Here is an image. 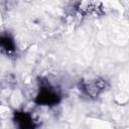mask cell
Wrapping results in <instances>:
<instances>
[{
    "instance_id": "7a4b0ae2",
    "label": "cell",
    "mask_w": 129,
    "mask_h": 129,
    "mask_svg": "<svg viewBox=\"0 0 129 129\" xmlns=\"http://www.w3.org/2000/svg\"><path fill=\"white\" fill-rule=\"evenodd\" d=\"M107 88V81L103 79H95L84 81L81 83L82 91L90 98L98 97L102 92H104Z\"/></svg>"
},
{
    "instance_id": "277c9868",
    "label": "cell",
    "mask_w": 129,
    "mask_h": 129,
    "mask_svg": "<svg viewBox=\"0 0 129 129\" xmlns=\"http://www.w3.org/2000/svg\"><path fill=\"white\" fill-rule=\"evenodd\" d=\"M16 50V44L9 33H0V51L4 54L11 55Z\"/></svg>"
},
{
    "instance_id": "3957f363",
    "label": "cell",
    "mask_w": 129,
    "mask_h": 129,
    "mask_svg": "<svg viewBox=\"0 0 129 129\" xmlns=\"http://www.w3.org/2000/svg\"><path fill=\"white\" fill-rule=\"evenodd\" d=\"M14 122L17 129H34L36 127L34 118L27 112H15Z\"/></svg>"
},
{
    "instance_id": "6da1fadb",
    "label": "cell",
    "mask_w": 129,
    "mask_h": 129,
    "mask_svg": "<svg viewBox=\"0 0 129 129\" xmlns=\"http://www.w3.org/2000/svg\"><path fill=\"white\" fill-rule=\"evenodd\" d=\"M58 90L49 84H43L35 96L34 102L39 106H55L60 101Z\"/></svg>"
}]
</instances>
